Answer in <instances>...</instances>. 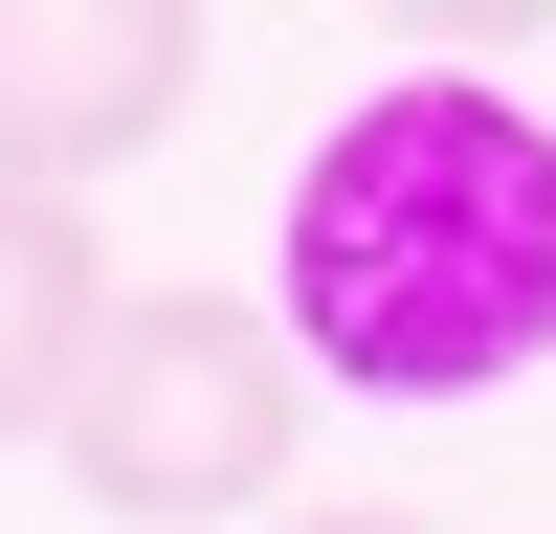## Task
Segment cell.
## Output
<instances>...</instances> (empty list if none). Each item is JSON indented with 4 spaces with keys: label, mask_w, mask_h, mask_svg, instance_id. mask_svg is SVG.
<instances>
[{
    "label": "cell",
    "mask_w": 556,
    "mask_h": 534,
    "mask_svg": "<svg viewBox=\"0 0 556 534\" xmlns=\"http://www.w3.org/2000/svg\"><path fill=\"white\" fill-rule=\"evenodd\" d=\"M290 534H424V512H379V490H334V512H290Z\"/></svg>",
    "instance_id": "5b68a950"
},
{
    "label": "cell",
    "mask_w": 556,
    "mask_h": 534,
    "mask_svg": "<svg viewBox=\"0 0 556 534\" xmlns=\"http://www.w3.org/2000/svg\"><path fill=\"white\" fill-rule=\"evenodd\" d=\"M45 445L134 534L267 512L290 490V334H267V290H112V334H89V379H67Z\"/></svg>",
    "instance_id": "7a4b0ae2"
},
{
    "label": "cell",
    "mask_w": 556,
    "mask_h": 534,
    "mask_svg": "<svg viewBox=\"0 0 556 534\" xmlns=\"http://www.w3.org/2000/svg\"><path fill=\"white\" fill-rule=\"evenodd\" d=\"M290 379L334 400H490L556 356V112L490 67H401L290 156Z\"/></svg>",
    "instance_id": "6da1fadb"
},
{
    "label": "cell",
    "mask_w": 556,
    "mask_h": 534,
    "mask_svg": "<svg viewBox=\"0 0 556 534\" xmlns=\"http://www.w3.org/2000/svg\"><path fill=\"white\" fill-rule=\"evenodd\" d=\"M201 112V0H0V201H89Z\"/></svg>",
    "instance_id": "3957f363"
},
{
    "label": "cell",
    "mask_w": 556,
    "mask_h": 534,
    "mask_svg": "<svg viewBox=\"0 0 556 534\" xmlns=\"http://www.w3.org/2000/svg\"><path fill=\"white\" fill-rule=\"evenodd\" d=\"M89 334H112V245H89V201H0V445L67 423Z\"/></svg>",
    "instance_id": "277c9868"
}]
</instances>
